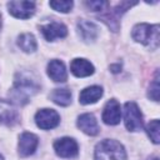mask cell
Returning <instances> with one entry per match:
<instances>
[{
  "label": "cell",
  "instance_id": "6da1fadb",
  "mask_svg": "<svg viewBox=\"0 0 160 160\" xmlns=\"http://www.w3.org/2000/svg\"><path fill=\"white\" fill-rule=\"evenodd\" d=\"M39 89L40 86L34 74L29 71H21L15 76L14 85L10 90V98L18 105H25L39 91Z\"/></svg>",
  "mask_w": 160,
  "mask_h": 160
},
{
  "label": "cell",
  "instance_id": "7a4b0ae2",
  "mask_svg": "<svg viewBox=\"0 0 160 160\" xmlns=\"http://www.w3.org/2000/svg\"><path fill=\"white\" fill-rule=\"evenodd\" d=\"M95 160H126L125 148L114 139H105L95 146Z\"/></svg>",
  "mask_w": 160,
  "mask_h": 160
},
{
  "label": "cell",
  "instance_id": "3957f363",
  "mask_svg": "<svg viewBox=\"0 0 160 160\" xmlns=\"http://www.w3.org/2000/svg\"><path fill=\"white\" fill-rule=\"evenodd\" d=\"M131 36L135 41L150 46L151 49H156L159 45V25H150L146 22L136 24L132 28Z\"/></svg>",
  "mask_w": 160,
  "mask_h": 160
},
{
  "label": "cell",
  "instance_id": "277c9868",
  "mask_svg": "<svg viewBox=\"0 0 160 160\" xmlns=\"http://www.w3.org/2000/svg\"><path fill=\"white\" fill-rule=\"evenodd\" d=\"M124 122L129 131H139L142 129V114L139 106L132 102L128 101L124 105Z\"/></svg>",
  "mask_w": 160,
  "mask_h": 160
},
{
  "label": "cell",
  "instance_id": "5b68a950",
  "mask_svg": "<svg viewBox=\"0 0 160 160\" xmlns=\"http://www.w3.org/2000/svg\"><path fill=\"white\" fill-rule=\"evenodd\" d=\"M35 122L42 130H50L59 125L60 115L54 109H40L35 114Z\"/></svg>",
  "mask_w": 160,
  "mask_h": 160
},
{
  "label": "cell",
  "instance_id": "8992f818",
  "mask_svg": "<svg viewBox=\"0 0 160 160\" xmlns=\"http://www.w3.org/2000/svg\"><path fill=\"white\" fill-rule=\"evenodd\" d=\"M9 12L16 19H29L35 12V2L26 0H16L8 2Z\"/></svg>",
  "mask_w": 160,
  "mask_h": 160
},
{
  "label": "cell",
  "instance_id": "52a82bcc",
  "mask_svg": "<svg viewBox=\"0 0 160 160\" xmlns=\"http://www.w3.org/2000/svg\"><path fill=\"white\" fill-rule=\"evenodd\" d=\"M54 150L58 156L70 159V158H75L78 155L79 146H78V142L72 138L64 136V138L58 139L54 142Z\"/></svg>",
  "mask_w": 160,
  "mask_h": 160
},
{
  "label": "cell",
  "instance_id": "ba28073f",
  "mask_svg": "<svg viewBox=\"0 0 160 160\" xmlns=\"http://www.w3.org/2000/svg\"><path fill=\"white\" fill-rule=\"evenodd\" d=\"M101 119L106 125H118L120 122V120H121V106H120L118 100L111 99L105 104Z\"/></svg>",
  "mask_w": 160,
  "mask_h": 160
},
{
  "label": "cell",
  "instance_id": "9c48e42d",
  "mask_svg": "<svg viewBox=\"0 0 160 160\" xmlns=\"http://www.w3.org/2000/svg\"><path fill=\"white\" fill-rule=\"evenodd\" d=\"M38 145H39V139L35 134L22 132L19 138V145H18L19 155L22 158L32 155L35 152V150L38 149Z\"/></svg>",
  "mask_w": 160,
  "mask_h": 160
},
{
  "label": "cell",
  "instance_id": "30bf717a",
  "mask_svg": "<svg viewBox=\"0 0 160 160\" xmlns=\"http://www.w3.org/2000/svg\"><path fill=\"white\" fill-rule=\"evenodd\" d=\"M40 30L48 41H54L55 39L65 38L68 34V28L62 22L58 21H50L48 24H44L40 26Z\"/></svg>",
  "mask_w": 160,
  "mask_h": 160
},
{
  "label": "cell",
  "instance_id": "8fae6325",
  "mask_svg": "<svg viewBox=\"0 0 160 160\" xmlns=\"http://www.w3.org/2000/svg\"><path fill=\"white\" fill-rule=\"evenodd\" d=\"M78 128L85 132L86 135H90V136H95L99 134V125H98V121L95 119V116L90 112H85V114H81L79 118H78Z\"/></svg>",
  "mask_w": 160,
  "mask_h": 160
},
{
  "label": "cell",
  "instance_id": "7c38bea8",
  "mask_svg": "<svg viewBox=\"0 0 160 160\" xmlns=\"http://www.w3.org/2000/svg\"><path fill=\"white\" fill-rule=\"evenodd\" d=\"M70 71L76 78H86L94 74L95 68L89 60L82 58H76L70 64Z\"/></svg>",
  "mask_w": 160,
  "mask_h": 160
},
{
  "label": "cell",
  "instance_id": "4fadbf2b",
  "mask_svg": "<svg viewBox=\"0 0 160 160\" xmlns=\"http://www.w3.org/2000/svg\"><path fill=\"white\" fill-rule=\"evenodd\" d=\"M48 75L51 80H54L55 82H64L68 79V72H66V68L65 64L61 60L58 59H52L49 61L48 64Z\"/></svg>",
  "mask_w": 160,
  "mask_h": 160
},
{
  "label": "cell",
  "instance_id": "5bb4252c",
  "mask_svg": "<svg viewBox=\"0 0 160 160\" xmlns=\"http://www.w3.org/2000/svg\"><path fill=\"white\" fill-rule=\"evenodd\" d=\"M19 119L16 108L5 100H0V124L14 125Z\"/></svg>",
  "mask_w": 160,
  "mask_h": 160
},
{
  "label": "cell",
  "instance_id": "9a60e30c",
  "mask_svg": "<svg viewBox=\"0 0 160 160\" xmlns=\"http://www.w3.org/2000/svg\"><path fill=\"white\" fill-rule=\"evenodd\" d=\"M78 32L80 35V38L85 41V42H90L96 40L98 35H99V29L98 26L88 20H80L78 22Z\"/></svg>",
  "mask_w": 160,
  "mask_h": 160
},
{
  "label": "cell",
  "instance_id": "2e32d148",
  "mask_svg": "<svg viewBox=\"0 0 160 160\" xmlns=\"http://www.w3.org/2000/svg\"><path fill=\"white\" fill-rule=\"evenodd\" d=\"M102 96V88L98 85L88 86L84 90H81L79 95V102L82 105H90L96 102Z\"/></svg>",
  "mask_w": 160,
  "mask_h": 160
},
{
  "label": "cell",
  "instance_id": "e0dca14e",
  "mask_svg": "<svg viewBox=\"0 0 160 160\" xmlns=\"http://www.w3.org/2000/svg\"><path fill=\"white\" fill-rule=\"evenodd\" d=\"M18 46L24 52H34L38 48V42L32 34L24 32V34L19 35V38H18Z\"/></svg>",
  "mask_w": 160,
  "mask_h": 160
},
{
  "label": "cell",
  "instance_id": "ac0fdd59",
  "mask_svg": "<svg viewBox=\"0 0 160 160\" xmlns=\"http://www.w3.org/2000/svg\"><path fill=\"white\" fill-rule=\"evenodd\" d=\"M50 99L60 106H68L71 102V92L69 89H55L51 94H50Z\"/></svg>",
  "mask_w": 160,
  "mask_h": 160
},
{
  "label": "cell",
  "instance_id": "d6986e66",
  "mask_svg": "<svg viewBox=\"0 0 160 160\" xmlns=\"http://www.w3.org/2000/svg\"><path fill=\"white\" fill-rule=\"evenodd\" d=\"M146 132H148L149 138L151 139V141L154 144H159V141H160V136H159V132H160V122H159L158 119L151 120L146 125Z\"/></svg>",
  "mask_w": 160,
  "mask_h": 160
},
{
  "label": "cell",
  "instance_id": "ffe728a7",
  "mask_svg": "<svg viewBox=\"0 0 160 160\" xmlns=\"http://www.w3.org/2000/svg\"><path fill=\"white\" fill-rule=\"evenodd\" d=\"M49 5L55 11H59V12H69L72 9L74 2L72 1H69V0H54V1H50Z\"/></svg>",
  "mask_w": 160,
  "mask_h": 160
},
{
  "label": "cell",
  "instance_id": "44dd1931",
  "mask_svg": "<svg viewBox=\"0 0 160 160\" xmlns=\"http://www.w3.org/2000/svg\"><path fill=\"white\" fill-rule=\"evenodd\" d=\"M148 96L154 100V101H159V74H155V78L152 79L150 86H149V92Z\"/></svg>",
  "mask_w": 160,
  "mask_h": 160
},
{
  "label": "cell",
  "instance_id": "7402d4cb",
  "mask_svg": "<svg viewBox=\"0 0 160 160\" xmlns=\"http://www.w3.org/2000/svg\"><path fill=\"white\" fill-rule=\"evenodd\" d=\"M109 5L106 1H89L86 2V6L90 8L92 11H105V8Z\"/></svg>",
  "mask_w": 160,
  "mask_h": 160
},
{
  "label": "cell",
  "instance_id": "603a6c76",
  "mask_svg": "<svg viewBox=\"0 0 160 160\" xmlns=\"http://www.w3.org/2000/svg\"><path fill=\"white\" fill-rule=\"evenodd\" d=\"M0 28H1V15H0Z\"/></svg>",
  "mask_w": 160,
  "mask_h": 160
},
{
  "label": "cell",
  "instance_id": "cb8c5ba5",
  "mask_svg": "<svg viewBox=\"0 0 160 160\" xmlns=\"http://www.w3.org/2000/svg\"><path fill=\"white\" fill-rule=\"evenodd\" d=\"M0 160H4V158H2V156H1V155H0Z\"/></svg>",
  "mask_w": 160,
  "mask_h": 160
}]
</instances>
